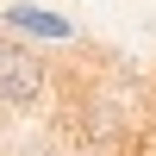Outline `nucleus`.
<instances>
[{
  "label": "nucleus",
  "instance_id": "f257e3e1",
  "mask_svg": "<svg viewBox=\"0 0 156 156\" xmlns=\"http://www.w3.org/2000/svg\"><path fill=\"white\" fill-rule=\"evenodd\" d=\"M44 94V62L19 44H0V106H37Z\"/></svg>",
  "mask_w": 156,
  "mask_h": 156
}]
</instances>
